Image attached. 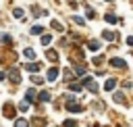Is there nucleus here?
<instances>
[{
  "instance_id": "f257e3e1",
  "label": "nucleus",
  "mask_w": 133,
  "mask_h": 127,
  "mask_svg": "<svg viewBox=\"0 0 133 127\" xmlns=\"http://www.w3.org/2000/svg\"><path fill=\"white\" fill-rule=\"evenodd\" d=\"M2 115H4L6 119H15V117H17V110H15L12 104H4V106H2Z\"/></svg>"
},
{
  "instance_id": "f03ea898",
  "label": "nucleus",
  "mask_w": 133,
  "mask_h": 127,
  "mask_svg": "<svg viewBox=\"0 0 133 127\" xmlns=\"http://www.w3.org/2000/svg\"><path fill=\"white\" fill-rule=\"evenodd\" d=\"M66 110H69V112H81L83 108H81L77 102H73V100H71V102H66Z\"/></svg>"
},
{
  "instance_id": "7ed1b4c3",
  "label": "nucleus",
  "mask_w": 133,
  "mask_h": 127,
  "mask_svg": "<svg viewBox=\"0 0 133 127\" xmlns=\"http://www.w3.org/2000/svg\"><path fill=\"white\" fill-rule=\"evenodd\" d=\"M108 62H110V65H112V67H116V69H125V67H127V65H125V60H123V58H110V60H108Z\"/></svg>"
},
{
  "instance_id": "20e7f679",
  "label": "nucleus",
  "mask_w": 133,
  "mask_h": 127,
  "mask_svg": "<svg viewBox=\"0 0 133 127\" xmlns=\"http://www.w3.org/2000/svg\"><path fill=\"white\" fill-rule=\"evenodd\" d=\"M8 75H10V81H12V83H19V81H21V75H19V71H17L15 67L8 71Z\"/></svg>"
},
{
  "instance_id": "39448f33",
  "label": "nucleus",
  "mask_w": 133,
  "mask_h": 127,
  "mask_svg": "<svg viewBox=\"0 0 133 127\" xmlns=\"http://www.w3.org/2000/svg\"><path fill=\"white\" fill-rule=\"evenodd\" d=\"M83 85H85V87H87L89 92H96V90H98V85H96V83H94V81H91L89 77H85V79H83Z\"/></svg>"
},
{
  "instance_id": "423d86ee",
  "label": "nucleus",
  "mask_w": 133,
  "mask_h": 127,
  "mask_svg": "<svg viewBox=\"0 0 133 127\" xmlns=\"http://www.w3.org/2000/svg\"><path fill=\"white\" fill-rule=\"evenodd\" d=\"M56 79H58V69L52 67V69L48 71V81H56Z\"/></svg>"
},
{
  "instance_id": "0eeeda50",
  "label": "nucleus",
  "mask_w": 133,
  "mask_h": 127,
  "mask_svg": "<svg viewBox=\"0 0 133 127\" xmlns=\"http://www.w3.org/2000/svg\"><path fill=\"white\" fill-rule=\"evenodd\" d=\"M87 48H89L91 52H96V50H100V42H98V40H91V42H87Z\"/></svg>"
},
{
  "instance_id": "6e6552de",
  "label": "nucleus",
  "mask_w": 133,
  "mask_h": 127,
  "mask_svg": "<svg viewBox=\"0 0 133 127\" xmlns=\"http://www.w3.org/2000/svg\"><path fill=\"white\" fill-rule=\"evenodd\" d=\"M23 56H25V58H29V60H31V58H35L33 48H25V50H23Z\"/></svg>"
},
{
  "instance_id": "1a4fd4ad",
  "label": "nucleus",
  "mask_w": 133,
  "mask_h": 127,
  "mask_svg": "<svg viewBox=\"0 0 133 127\" xmlns=\"http://www.w3.org/2000/svg\"><path fill=\"white\" fill-rule=\"evenodd\" d=\"M114 85H116V81H114V79H106L104 90H106V92H110V90H114Z\"/></svg>"
},
{
  "instance_id": "9d476101",
  "label": "nucleus",
  "mask_w": 133,
  "mask_h": 127,
  "mask_svg": "<svg viewBox=\"0 0 133 127\" xmlns=\"http://www.w3.org/2000/svg\"><path fill=\"white\" fill-rule=\"evenodd\" d=\"M33 98H35V90H33V87H29V90H27V94H25V100H27V102H33Z\"/></svg>"
},
{
  "instance_id": "9b49d317",
  "label": "nucleus",
  "mask_w": 133,
  "mask_h": 127,
  "mask_svg": "<svg viewBox=\"0 0 133 127\" xmlns=\"http://www.w3.org/2000/svg\"><path fill=\"white\" fill-rule=\"evenodd\" d=\"M31 33H33V35H42V33H44V27H42V25H33V27H31Z\"/></svg>"
},
{
  "instance_id": "f8f14e48",
  "label": "nucleus",
  "mask_w": 133,
  "mask_h": 127,
  "mask_svg": "<svg viewBox=\"0 0 133 127\" xmlns=\"http://www.w3.org/2000/svg\"><path fill=\"white\" fill-rule=\"evenodd\" d=\"M112 98H114V102H116V104H123V102H125V96H123L121 92H116V94H114Z\"/></svg>"
},
{
  "instance_id": "ddd939ff",
  "label": "nucleus",
  "mask_w": 133,
  "mask_h": 127,
  "mask_svg": "<svg viewBox=\"0 0 133 127\" xmlns=\"http://www.w3.org/2000/svg\"><path fill=\"white\" fill-rule=\"evenodd\" d=\"M50 42H52V35L44 33V35H42V44H44V46H50Z\"/></svg>"
},
{
  "instance_id": "4468645a",
  "label": "nucleus",
  "mask_w": 133,
  "mask_h": 127,
  "mask_svg": "<svg viewBox=\"0 0 133 127\" xmlns=\"http://www.w3.org/2000/svg\"><path fill=\"white\" fill-rule=\"evenodd\" d=\"M48 60H52V62H56V60H58V54H56L54 50H48Z\"/></svg>"
},
{
  "instance_id": "2eb2a0df",
  "label": "nucleus",
  "mask_w": 133,
  "mask_h": 127,
  "mask_svg": "<svg viewBox=\"0 0 133 127\" xmlns=\"http://www.w3.org/2000/svg\"><path fill=\"white\" fill-rule=\"evenodd\" d=\"M25 69H27V71H31V73H37V71H39V67H37L35 62H29V65H27Z\"/></svg>"
},
{
  "instance_id": "dca6fc26",
  "label": "nucleus",
  "mask_w": 133,
  "mask_h": 127,
  "mask_svg": "<svg viewBox=\"0 0 133 127\" xmlns=\"http://www.w3.org/2000/svg\"><path fill=\"white\" fill-rule=\"evenodd\" d=\"M15 127H29V123H27L25 119H17V121H15Z\"/></svg>"
},
{
  "instance_id": "f3484780",
  "label": "nucleus",
  "mask_w": 133,
  "mask_h": 127,
  "mask_svg": "<svg viewBox=\"0 0 133 127\" xmlns=\"http://www.w3.org/2000/svg\"><path fill=\"white\" fill-rule=\"evenodd\" d=\"M102 37H104V40H114V33L106 29V31H102Z\"/></svg>"
},
{
  "instance_id": "a211bd4d",
  "label": "nucleus",
  "mask_w": 133,
  "mask_h": 127,
  "mask_svg": "<svg viewBox=\"0 0 133 127\" xmlns=\"http://www.w3.org/2000/svg\"><path fill=\"white\" fill-rule=\"evenodd\" d=\"M50 98H52V96H50L48 92H42V94H39V100H42V102H50Z\"/></svg>"
},
{
  "instance_id": "6ab92c4d",
  "label": "nucleus",
  "mask_w": 133,
  "mask_h": 127,
  "mask_svg": "<svg viewBox=\"0 0 133 127\" xmlns=\"http://www.w3.org/2000/svg\"><path fill=\"white\" fill-rule=\"evenodd\" d=\"M29 104H31V102H27V100H23V102L19 104V110H23V112H25V110H29Z\"/></svg>"
},
{
  "instance_id": "aec40b11",
  "label": "nucleus",
  "mask_w": 133,
  "mask_h": 127,
  "mask_svg": "<svg viewBox=\"0 0 133 127\" xmlns=\"http://www.w3.org/2000/svg\"><path fill=\"white\" fill-rule=\"evenodd\" d=\"M12 17L21 19V17H23V8H15V10H12Z\"/></svg>"
},
{
  "instance_id": "412c9836",
  "label": "nucleus",
  "mask_w": 133,
  "mask_h": 127,
  "mask_svg": "<svg viewBox=\"0 0 133 127\" xmlns=\"http://www.w3.org/2000/svg\"><path fill=\"white\" fill-rule=\"evenodd\" d=\"M73 69H75V73H79V75H83V73H85V69H83L81 65H73Z\"/></svg>"
},
{
  "instance_id": "4be33fe9",
  "label": "nucleus",
  "mask_w": 133,
  "mask_h": 127,
  "mask_svg": "<svg viewBox=\"0 0 133 127\" xmlns=\"http://www.w3.org/2000/svg\"><path fill=\"white\" fill-rule=\"evenodd\" d=\"M50 25H52V27H54V29H58V31H62V29H64V27H62V25H60V23H58V21H52V23H50Z\"/></svg>"
},
{
  "instance_id": "5701e85b",
  "label": "nucleus",
  "mask_w": 133,
  "mask_h": 127,
  "mask_svg": "<svg viewBox=\"0 0 133 127\" xmlns=\"http://www.w3.org/2000/svg\"><path fill=\"white\" fill-rule=\"evenodd\" d=\"M69 90H71V92H81V85H77V83H71V85H69Z\"/></svg>"
},
{
  "instance_id": "b1692460",
  "label": "nucleus",
  "mask_w": 133,
  "mask_h": 127,
  "mask_svg": "<svg viewBox=\"0 0 133 127\" xmlns=\"http://www.w3.org/2000/svg\"><path fill=\"white\" fill-rule=\"evenodd\" d=\"M106 23H116V17L114 15H106Z\"/></svg>"
},
{
  "instance_id": "393cba45",
  "label": "nucleus",
  "mask_w": 133,
  "mask_h": 127,
  "mask_svg": "<svg viewBox=\"0 0 133 127\" xmlns=\"http://www.w3.org/2000/svg\"><path fill=\"white\" fill-rule=\"evenodd\" d=\"M73 21H75L77 25H83V23H85V19H83V17H73Z\"/></svg>"
},
{
  "instance_id": "a878e982",
  "label": "nucleus",
  "mask_w": 133,
  "mask_h": 127,
  "mask_svg": "<svg viewBox=\"0 0 133 127\" xmlns=\"http://www.w3.org/2000/svg\"><path fill=\"white\" fill-rule=\"evenodd\" d=\"M75 125H77V123H75L73 119H69V121H64V127H75Z\"/></svg>"
},
{
  "instance_id": "bb28decb",
  "label": "nucleus",
  "mask_w": 133,
  "mask_h": 127,
  "mask_svg": "<svg viewBox=\"0 0 133 127\" xmlns=\"http://www.w3.org/2000/svg\"><path fill=\"white\" fill-rule=\"evenodd\" d=\"M0 40H2V42H4V44H10V42H12V40H10V35H2V37H0Z\"/></svg>"
},
{
  "instance_id": "cd10ccee",
  "label": "nucleus",
  "mask_w": 133,
  "mask_h": 127,
  "mask_svg": "<svg viewBox=\"0 0 133 127\" xmlns=\"http://www.w3.org/2000/svg\"><path fill=\"white\" fill-rule=\"evenodd\" d=\"M31 79H33V83H42V81H44V79H42V77H37V75H33Z\"/></svg>"
},
{
  "instance_id": "c85d7f7f",
  "label": "nucleus",
  "mask_w": 133,
  "mask_h": 127,
  "mask_svg": "<svg viewBox=\"0 0 133 127\" xmlns=\"http://www.w3.org/2000/svg\"><path fill=\"white\" fill-rule=\"evenodd\" d=\"M127 44H129V46L133 48V35H129V37H127Z\"/></svg>"
},
{
  "instance_id": "c756f323",
  "label": "nucleus",
  "mask_w": 133,
  "mask_h": 127,
  "mask_svg": "<svg viewBox=\"0 0 133 127\" xmlns=\"http://www.w3.org/2000/svg\"><path fill=\"white\" fill-rule=\"evenodd\" d=\"M4 77H6V73H2V71H0V81H2Z\"/></svg>"
}]
</instances>
